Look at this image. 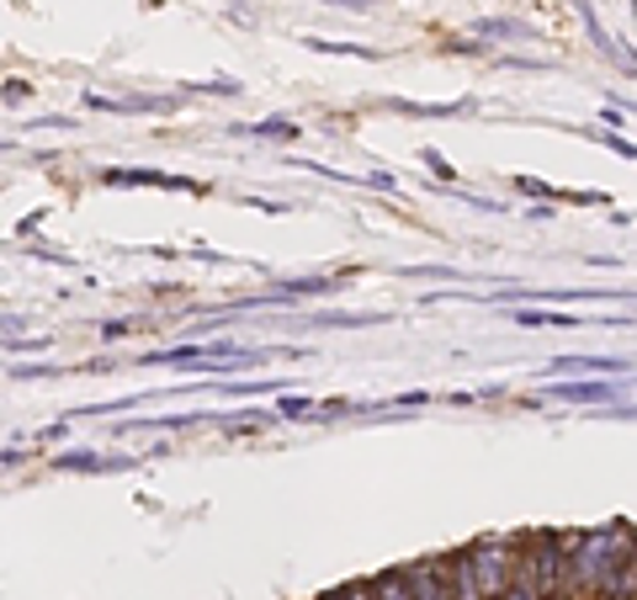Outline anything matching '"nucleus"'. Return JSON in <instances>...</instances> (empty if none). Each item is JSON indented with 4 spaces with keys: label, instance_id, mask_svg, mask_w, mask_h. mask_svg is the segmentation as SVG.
Masks as SVG:
<instances>
[{
    "label": "nucleus",
    "instance_id": "1",
    "mask_svg": "<svg viewBox=\"0 0 637 600\" xmlns=\"http://www.w3.org/2000/svg\"><path fill=\"white\" fill-rule=\"evenodd\" d=\"M510 547H516V537H488V542H473V547H468L488 600H499L510 590V579H516V553H510Z\"/></svg>",
    "mask_w": 637,
    "mask_h": 600
},
{
    "label": "nucleus",
    "instance_id": "2",
    "mask_svg": "<svg viewBox=\"0 0 637 600\" xmlns=\"http://www.w3.org/2000/svg\"><path fill=\"white\" fill-rule=\"evenodd\" d=\"M627 383H552L547 399H574V404H611Z\"/></svg>",
    "mask_w": 637,
    "mask_h": 600
},
{
    "label": "nucleus",
    "instance_id": "3",
    "mask_svg": "<svg viewBox=\"0 0 637 600\" xmlns=\"http://www.w3.org/2000/svg\"><path fill=\"white\" fill-rule=\"evenodd\" d=\"M558 372H627V361H601V357H558Z\"/></svg>",
    "mask_w": 637,
    "mask_h": 600
},
{
    "label": "nucleus",
    "instance_id": "4",
    "mask_svg": "<svg viewBox=\"0 0 637 600\" xmlns=\"http://www.w3.org/2000/svg\"><path fill=\"white\" fill-rule=\"evenodd\" d=\"M59 468H80V473H96V468H122L118 457H96V451H69L59 457Z\"/></svg>",
    "mask_w": 637,
    "mask_h": 600
},
{
    "label": "nucleus",
    "instance_id": "5",
    "mask_svg": "<svg viewBox=\"0 0 637 600\" xmlns=\"http://www.w3.org/2000/svg\"><path fill=\"white\" fill-rule=\"evenodd\" d=\"M520 325H552V330H569V325H579V319H569V314H516Z\"/></svg>",
    "mask_w": 637,
    "mask_h": 600
},
{
    "label": "nucleus",
    "instance_id": "6",
    "mask_svg": "<svg viewBox=\"0 0 637 600\" xmlns=\"http://www.w3.org/2000/svg\"><path fill=\"white\" fill-rule=\"evenodd\" d=\"M250 133H261V139H298L293 122H261V128H250Z\"/></svg>",
    "mask_w": 637,
    "mask_h": 600
}]
</instances>
